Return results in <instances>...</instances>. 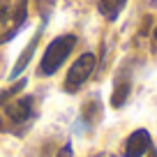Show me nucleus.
I'll return each instance as SVG.
<instances>
[{
    "label": "nucleus",
    "mask_w": 157,
    "mask_h": 157,
    "mask_svg": "<svg viewBox=\"0 0 157 157\" xmlns=\"http://www.w3.org/2000/svg\"><path fill=\"white\" fill-rule=\"evenodd\" d=\"M28 14V0H0V44L14 37Z\"/></svg>",
    "instance_id": "obj_1"
},
{
    "label": "nucleus",
    "mask_w": 157,
    "mask_h": 157,
    "mask_svg": "<svg viewBox=\"0 0 157 157\" xmlns=\"http://www.w3.org/2000/svg\"><path fill=\"white\" fill-rule=\"evenodd\" d=\"M74 46H76V37L74 35H60V37H56L44 51V58L39 63V74H44V76L46 74H56L63 67V63L67 60V56L72 53Z\"/></svg>",
    "instance_id": "obj_2"
},
{
    "label": "nucleus",
    "mask_w": 157,
    "mask_h": 157,
    "mask_svg": "<svg viewBox=\"0 0 157 157\" xmlns=\"http://www.w3.org/2000/svg\"><path fill=\"white\" fill-rule=\"evenodd\" d=\"M95 65H97V58H95L93 53L78 56V58L74 60V65L69 67V72H67V78H65V90H69V93H76V90L90 78V74H93Z\"/></svg>",
    "instance_id": "obj_3"
},
{
    "label": "nucleus",
    "mask_w": 157,
    "mask_h": 157,
    "mask_svg": "<svg viewBox=\"0 0 157 157\" xmlns=\"http://www.w3.org/2000/svg\"><path fill=\"white\" fill-rule=\"evenodd\" d=\"M152 148V139L148 129H134L125 141V157H143Z\"/></svg>",
    "instance_id": "obj_4"
},
{
    "label": "nucleus",
    "mask_w": 157,
    "mask_h": 157,
    "mask_svg": "<svg viewBox=\"0 0 157 157\" xmlns=\"http://www.w3.org/2000/svg\"><path fill=\"white\" fill-rule=\"evenodd\" d=\"M5 113L14 125L28 120V118L33 116V97H19V99H14V102H10Z\"/></svg>",
    "instance_id": "obj_5"
},
{
    "label": "nucleus",
    "mask_w": 157,
    "mask_h": 157,
    "mask_svg": "<svg viewBox=\"0 0 157 157\" xmlns=\"http://www.w3.org/2000/svg\"><path fill=\"white\" fill-rule=\"evenodd\" d=\"M125 5H127V0H99V14L106 21H116Z\"/></svg>",
    "instance_id": "obj_6"
},
{
    "label": "nucleus",
    "mask_w": 157,
    "mask_h": 157,
    "mask_svg": "<svg viewBox=\"0 0 157 157\" xmlns=\"http://www.w3.org/2000/svg\"><path fill=\"white\" fill-rule=\"evenodd\" d=\"M129 93H132V83H129L127 78H125V81H118L116 88H113V95H111V106L113 109H120L125 102H127Z\"/></svg>",
    "instance_id": "obj_7"
},
{
    "label": "nucleus",
    "mask_w": 157,
    "mask_h": 157,
    "mask_svg": "<svg viewBox=\"0 0 157 157\" xmlns=\"http://www.w3.org/2000/svg\"><path fill=\"white\" fill-rule=\"evenodd\" d=\"M99 116H102V106H99L97 99H90L88 104H83V118L88 123H97Z\"/></svg>",
    "instance_id": "obj_8"
},
{
    "label": "nucleus",
    "mask_w": 157,
    "mask_h": 157,
    "mask_svg": "<svg viewBox=\"0 0 157 157\" xmlns=\"http://www.w3.org/2000/svg\"><path fill=\"white\" fill-rule=\"evenodd\" d=\"M35 46H37V37H35L33 42H30V46H28V49L23 51V53H21L19 63H16L14 72H12V76H19V74H21V72H23V69H25V65H28V60L33 58V51H35Z\"/></svg>",
    "instance_id": "obj_9"
},
{
    "label": "nucleus",
    "mask_w": 157,
    "mask_h": 157,
    "mask_svg": "<svg viewBox=\"0 0 157 157\" xmlns=\"http://www.w3.org/2000/svg\"><path fill=\"white\" fill-rule=\"evenodd\" d=\"M58 157H72V146H69V143H67V146H63L58 150Z\"/></svg>",
    "instance_id": "obj_10"
},
{
    "label": "nucleus",
    "mask_w": 157,
    "mask_h": 157,
    "mask_svg": "<svg viewBox=\"0 0 157 157\" xmlns=\"http://www.w3.org/2000/svg\"><path fill=\"white\" fill-rule=\"evenodd\" d=\"M148 157H157V150H150V152H146Z\"/></svg>",
    "instance_id": "obj_11"
},
{
    "label": "nucleus",
    "mask_w": 157,
    "mask_h": 157,
    "mask_svg": "<svg viewBox=\"0 0 157 157\" xmlns=\"http://www.w3.org/2000/svg\"><path fill=\"white\" fill-rule=\"evenodd\" d=\"M155 42H157V25H155Z\"/></svg>",
    "instance_id": "obj_12"
}]
</instances>
